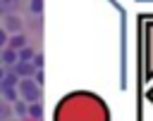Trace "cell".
<instances>
[{"instance_id": "cell-11", "label": "cell", "mask_w": 153, "mask_h": 121, "mask_svg": "<svg viewBox=\"0 0 153 121\" xmlns=\"http://www.w3.org/2000/svg\"><path fill=\"white\" fill-rule=\"evenodd\" d=\"M29 12L31 14H41L43 12V0H29Z\"/></svg>"}, {"instance_id": "cell-7", "label": "cell", "mask_w": 153, "mask_h": 121, "mask_svg": "<svg viewBox=\"0 0 153 121\" xmlns=\"http://www.w3.org/2000/svg\"><path fill=\"white\" fill-rule=\"evenodd\" d=\"M7 47H12V50H22V47H26V36H24V33H14V36H10Z\"/></svg>"}, {"instance_id": "cell-13", "label": "cell", "mask_w": 153, "mask_h": 121, "mask_svg": "<svg viewBox=\"0 0 153 121\" xmlns=\"http://www.w3.org/2000/svg\"><path fill=\"white\" fill-rule=\"evenodd\" d=\"M33 64H36V69H43V55H41V52L33 57Z\"/></svg>"}, {"instance_id": "cell-12", "label": "cell", "mask_w": 153, "mask_h": 121, "mask_svg": "<svg viewBox=\"0 0 153 121\" xmlns=\"http://www.w3.org/2000/svg\"><path fill=\"white\" fill-rule=\"evenodd\" d=\"M33 81H36L38 85H43V81H45V76H43V69H38V71H36V76H33Z\"/></svg>"}, {"instance_id": "cell-1", "label": "cell", "mask_w": 153, "mask_h": 121, "mask_svg": "<svg viewBox=\"0 0 153 121\" xmlns=\"http://www.w3.org/2000/svg\"><path fill=\"white\" fill-rule=\"evenodd\" d=\"M19 95L26 102H41V85L33 78H22L19 83Z\"/></svg>"}, {"instance_id": "cell-8", "label": "cell", "mask_w": 153, "mask_h": 121, "mask_svg": "<svg viewBox=\"0 0 153 121\" xmlns=\"http://www.w3.org/2000/svg\"><path fill=\"white\" fill-rule=\"evenodd\" d=\"M2 97L7 100V104H12V102H17L22 95H19V90H14V88H2Z\"/></svg>"}, {"instance_id": "cell-2", "label": "cell", "mask_w": 153, "mask_h": 121, "mask_svg": "<svg viewBox=\"0 0 153 121\" xmlns=\"http://www.w3.org/2000/svg\"><path fill=\"white\" fill-rule=\"evenodd\" d=\"M14 71L19 74V78H33L38 69H36L33 62H22V59H19V62L14 64Z\"/></svg>"}, {"instance_id": "cell-3", "label": "cell", "mask_w": 153, "mask_h": 121, "mask_svg": "<svg viewBox=\"0 0 153 121\" xmlns=\"http://www.w3.org/2000/svg\"><path fill=\"white\" fill-rule=\"evenodd\" d=\"M0 59H2V64H5L7 69H12V66L19 62V50H12V47H2V55H0Z\"/></svg>"}, {"instance_id": "cell-4", "label": "cell", "mask_w": 153, "mask_h": 121, "mask_svg": "<svg viewBox=\"0 0 153 121\" xmlns=\"http://www.w3.org/2000/svg\"><path fill=\"white\" fill-rule=\"evenodd\" d=\"M19 83H22L19 74L14 69H5V74H2V88H19Z\"/></svg>"}, {"instance_id": "cell-14", "label": "cell", "mask_w": 153, "mask_h": 121, "mask_svg": "<svg viewBox=\"0 0 153 121\" xmlns=\"http://www.w3.org/2000/svg\"><path fill=\"white\" fill-rule=\"evenodd\" d=\"M2 119H5V121H10V104H7V102L2 104Z\"/></svg>"}, {"instance_id": "cell-6", "label": "cell", "mask_w": 153, "mask_h": 121, "mask_svg": "<svg viewBox=\"0 0 153 121\" xmlns=\"http://www.w3.org/2000/svg\"><path fill=\"white\" fill-rule=\"evenodd\" d=\"M12 112L17 114V119H29V102L19 97L17 102H12Z\"/></svg>"}, {"instance_id": "cell-9", "label": "cell", "mask_w": 153, "mask_h": 121, "mask_svg": "<svg viewBox=\"0 0 153 121\" xmlns=\"http://www.w3.org/2000/svg\"><path fill=\"white\" fill-rule=\"evenodd\" d=\"M41 114H43V109H41V102H29V116L41 121Z\"/></svg>"}, {"instance_id": "cell-10", "label": "cell", "mask_w": 153, "mask_h": 121, "mask_svg": "<svg viewBox=\"0 0 153 121\" xmlns=\"http://www.w3.org/2000/svg\"><path fill=\"white\" fill-rule=\"evenodd\" d=\"M33 57H36V52H33L29 45L19 50V59H22V62H33Z\"/></svg>"}, {"instance_id": "cell-5", "label": "cell", "mask_w": 153, "mask_h": 121, "mask_svg": "<svg viewBox=\"0 0 153 121\" xmlns=\"http://www.w3.org/2000/svg\"><path fill=\"white\" fill-rule=\"evenodd\" d=\"M22 26H24L22 17H17V14H7V17H5V26H2V28H5L7 33H17Z\"/></svg>"}]
</instances>
